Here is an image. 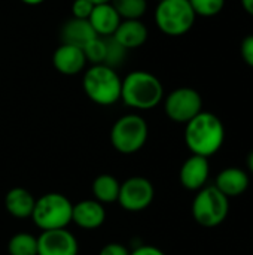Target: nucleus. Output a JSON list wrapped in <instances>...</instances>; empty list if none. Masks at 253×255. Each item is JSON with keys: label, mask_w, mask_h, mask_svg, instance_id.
I'll use <instances>...</instances> for the list:
<instances>
[{"label": "nucleus", "mask_w": 253, "mask_h": 255, "mask_svg": "<svg viewBox=\"0 0 253 255\" xmlns=\"http://www.w3.org/2000/svg\"><path fill=\"white\" fill-rule=\"evenodd\" d=\"M225 142V127L219 117L201 111L185 124V143L191 154L200 157L215 155Z\"/></svg>", "instance_id": "1"}, {"label": "nucleus", "mask_w": 253, "mask_h": 255, "mask_svg": "<svg viewBox=\"0 0 253 255\" xmlns=\"http://www.w3.org/2000/svg\"><path fill=\"white\" fill-rule=\"evenodd\" d=\"M121 100L136 111H151L164 100V87L151 72L134 70L122 79Z\"/></svg>", "instance_id": "2"}, {"label": "nucleus", "mask_w": 253, "mask_h": 255, "mask_svg": "<svg viewBox=\"0 0 253 255\" xmlns=\"http://www.w3.org/2000/svg\"><path fill=\"white\" fill-rule=\"evenodd\" d=\"M86 97L98 106H112L121 100L122 79L116 69L106 64H92L82 78Z\"/></svg>", "instance_id": "3"}, {"label": "nucleus", "mask_w": 253, "mask_h": 255, "mask_svg": "<svg viewBox=\"0 0 253 255\" xmlns=\"http://www.w3.org/2000/svg\"><path fill=\"white\" fill-rule=\"evenodd\" d=\"M73 203L61 193H46L36 199L31 214L33 224L40 232L67 229L72 223Z\"/></svg>", "instance_id": "4"}, {"label": "nucleus", "mask_w": 253, "mask_h": 255, "mask_svg": "<svg viewBox=\"0 0 253 255\" xmlns=\"http://www.w3.org/2000/svg\"><path fill=\"white\" fill-rule=\"evenodd\" d=\"M149 127L146 120L139 114L119 117L110 130V143L119 154H136L148 142Z\"/></svg>", "instance_id": "5"}, {"label": "nucleus", "mask_w": 253, "mask_h": 255, "mask_svg": "<svg viewBox=\"0 0 253 255\" xmlns=\"http://www.w3.org/2000/svg\"><path fill=\"white\" fill-rule=\"evenodd\" d=\"M192 218L206 229L221 226L230 214V199L215 185H206L197 191L191 206Z\"/></svg>", "instance_id": "6"}, {"label": "nucleus", "mask_w": 253, "mask_h": 255, "mask_svg": "<svg viewBox=\"0 0 253 255\" xmlns=\"http://www.w3.org/2000/svg\"><path fill=\"white\" fill-rule=\"evenodd\" d=\"M195 18L189 0H163L158 1L155 9L157 27L171 37L186 34L192 28Z\"/></svg>", "instance_id": "7"}, {"label": "nucleus", "mask_w": 253, "mask_h": 255, "mask_svg": "<svg viewBox=\"0 0 253 255\" xmlns=\"http://www.w3.org/2000/svg\"><path fill=\"white\" fill-rule=\"evenodd\" d=\"M201 111H203V99L200 93L191 87L176 88L164 99L166 115L177 124L189 123Z\"/></svg>", "instance_id": "8"}, {"label": "nucleus", "mask_w": 253, "mask_h": 255, "mask_svg": "<svg viewBox=\"0 0 253 255\" xmlns=\"http://www.w3.org/2000/svg\"><path fill=\"white\" fill-rule=\"evenodd\" d=\"M155 199L154 184L145 176H131L121 182L118 203L127 212L146 211Z\"/></svg>", "instance_id": "9"}, {"label": "nucleus", "mask_w": 253, "mask_h": 255, "mask_svg": "<svg viewBox=\"0 0 253 255\" xmlns=\"http://www.w3.org/2000/svg\"><path fill=\"white\" fill-rule=\"evenodd\" d=\"M79 244L67 229L42 232L37 236V255H78Z\"/></svg>", "instance_id": "10"}, {"label": "nucleus", "mask_w": 253, "mask_h": 255, "mask_svg": "<svg viewBox=\"0 0 253 255\" xmlns=\"http://www.w3.org/2000/svg\"><path fill=\"white\" fill-rule=\"evenodd\" d=\"M210 176V163L209 158L200 155L188 157L179 172V181L183 188L189 191H198L206 187Z\"/></svg>", "instance_id": "11"}, {"label": "nucleus", "mask_w": 253, "mask_h": 255, "mask_svg": "<svg viewBox=\"0 0 253 255\" xmlns=\"http://www.w3.org/2000/svg\"><path fill=\"white\" fill-rule=\"evenodd\" d=\"M106 208L94 199H85L73 205L72 223L82 230H97L106 221Z\"/></svg>", "instance_id": "12"}, {"label": "nucleus", "mask_w": 253, "mask_h": 255, "mask_svg": "<svg viewBox=\"0 0 253 255\" xmlns=\"http://www.w3.org/2000/svg\"><path fill=\"white\" fill-rule=\"evenodd\" d=\"M86 63L88 61L85 58L84 49L67 43H61L52 55V64L55 70L66 76H73L84 72Z\"/></svg>", "instance_id": "13"}, {"label": "nucleus", "mask_w": 253, "mask_h": 255, "mask_svg": "<svg viewBox=\"0 0 253 255\" xmlns=\"http://www.w3.org/2000/svg\"><path fill=\"white\" fill-rule=\"evenodd\" d=\"M249 184H251V179L246 170L240 167H227L218 173L213 185L222 194L231 199V197H239L243 193H246V190L249 188Z\"/></svg>", "instance_id": "14"}, {"label": "nucleus", "mask_w": 253, "mask_h": 255, "mask_svg": "<svg viewBox=\"0 0 253 255\" xmlns=\"http://www.w3.org/2000/svg\"><path fill=\"white\" fill-rule=\"evenodd\" d=\"M88 21L97 36L109 37V36H113V33L116 31L122 19L119 13L116 12V9L113 7V4L109 1V3L95 4Z\"/></svg>", "instance_id": "15"}, {"label": "nucleus", "mask_w": 253, "mask_h": 255, "mask_svg": "<svg viewBox=\"0 0 253 255\" xmlns=\"http://www.w3.org/2000/svg\"><path fill=\"white\" fill-rule=\"evenodd\" d=\"M148 36V27L145 25V22H142V19H122L112 37L127 51H130L145 45Z\"/></svg>", "instance_id": "16"}, {"label": "nucleus", "mask_w": 253, "mask_h": 255, "mask_svg": "<svg viewBox=\"0 0 253 255\" xmlns=\"http://www.w3.org/2000/svg\"><path fill=\"white\" fill-rule=\"evenodd\" d=\"M34 203V196L22 187H13L4 196V208L7 214L16 220L31 218Z\"/></svg>", "instance_id": "17"}, {"label": "nucleus", "mask_w": 253, "mask_h": 255, "mask_svg": "<svg viewBox=\"0 0 253 255\" xmlns=\"http://www.w3.org/2000/svg\"><path fill=\"white\" fill-rule=\"evenodd\" d=\"M61 42L73 46H79L84 49V46L92 40L97 34L92 30L91 24L88 19H78V18H70L64 22L61 27Z\"/></svg>", "instance_id": "18"}, {"label": "nucleus", "mask_w": 253, "mask_h": 255, "mask_svg": "<svg viewBox=\"0 0 253 255\" xmlns=\"http://www.w3.org/2000/svg\"><path fill=\"white\" fill-rule=\"evenodd\" d=\"M119 188H121V182L113 175L109 173L98 175L91 184L92 199L100 202L101 205L115 203L118 202Z\"/></svg>", "instance_id": "19"}, {"label": "nucleus", "mask_w": 253, "mask_h": 255, "mask_svg": "<svg viewBox=\"0 0 253 255\" xmlns=\"http://www.w3.org/2000/svg\"><path fill=\"white\" fill-rule=\"evenodd\" d=\"M9 255H37V238L27 232L13 235L7 242Z\"/></svg>", "instance_id": "20"}, {"label": "nucleus", "mask_w": 253, "mask_h": 255, "mask_svg": "<svg viewBox=\"0 0 253 255\" xmlns=\"http://www.w3.org/2000/svg\"><path fill=\"white\" fill-rule=\"evenodd\" d=\"M121 19H140L148 9V0H110Z\"/></svg>", "instance_id": "21"}, {"label": "nucleus", "mask_w": 253, "mask_h": 255, "mask_svg": "<svg viewBox=\"0 0 253 255\" xmlns=\"http://www.w3.org/2000/svg\"><path fill=\"white\" fill-rule=\"evenodd\" d=\"M127 52L128 51L121 43H118L112 36H109V37H106V55H104L103 64H106L112 69H116L121 64H124Z\"/></svg>", "instance_id": "22"}, {"label": "nucleus", "mask_w": 253, "mask_h": 255, "mask_svg": "<svg viewBox=\"0 0 253 255\" xmlns=\"http://www.w3.org/2000/svg\"><path fill=\"white\" fill-rule=\"evenodd\" d=\"M84 54L86 61L92 64H103L106 55V37L95 36L84 46Z\"/></svg>", "instance_id": "23"}, {"label": "nucleus", "mask_w": 253, "mask_h": 255, "mask_svg": "<svg viewBox=\"0 0 253 255\" xmlns=\"http://www.w3.org/2000/svg\"><path fill=\"white\" fill-rule=\"evenodd\" d=\"M195 15L210 18L216 16L218 13L222 12L225 6V0H189Z\"/></svg>", "instance_id": "24"}, {"label": "nucleus", "mask_w": 253, "mask_h": 255, "mask_svg": "<svg viewBox=\"0 0 253 255\" xmlns=\"http://www.w3.org/2000/svg\"><path fill=\"white\" fill-rule=\"evenodd\" d=\"M94 6L95 4L91 0H75L72 3V18L88 19Z\"/></svg>", "instance_id": "25"}, {"label": "nucleus", "mask_w": 253, "mask_h": 255, "mask_svg": "<svg viewBox=\"0 0 253 255\" xmlns=\"http://www.w3.org/2000/svg\"><path fill=\"white\" fill-rule=\"evenodd\" d=\"M240 55L243 61L253 69V34L246 36L240 45Z\"/></svg>", "instance_id": "26"}, {"label": "nucleus", "mask_w": 253, "mask_h": 255, "mask_svg": "<svg viewBox=\"0 0 253 255\" xmlns=\"http://www.w3.org/2000/svg\"><path fill=\"white\" fill-rule=\"evenodd\" d=\"M98 255H130V250L125 245H122V244L110 242V244H106L100 250V254Z\"/></svg>", "instance_id": "27"}, {"label": "nucleus", "mask_w": 253, "mask_h": 255, "mask_svg": "<svg viewBox=\"0 0 253 255\" xmlns=\"http://www.w3.org/2000/svg\"><path fill=\"white\" fill-rule=\"evenodd\" d=\"M130 255H166L164 251H161L160 248L154 247V245H140L136 247L133 251H130Z\"/></svg>", "instance_id": "28"}, {"label": "nucleus", "mask_w": 253, "mask_h": 255, "mask_svg": "<svg viewBox=\"0 0 253 255\" xmlns=\"http://www.w3.org/2000/svg\"><path fill=\"white\" fill-rule=\"evenodd\" d=\"M243 9L246 10V13H249L251 16H253V0H240Z\"/></svg>", "instance_id": "29"}, {"label": "nucleus", "mask_w": 253, "mask_h": 255, "mask_svg": "<svg viewBox=\"0 0 253 255\" xmlns=\"http://www.w3.org/2000/svg\"><path fill=\"white\" fill-rule=\"evenodd\" d=\"M24 4H28V6H37V4H42L45 0H21Z\"/></svg>", "instance_id": "30"}, {"label": "nucleus", "mask_w": 253, "mask_h": 255, "mask_svg": "<svg viewBox=\"0 0 253 255\" xmlns=\"http://www.w3.org/2000/svg\"><path fill=\"white\" fill-rule=\"evenodd\" d=\"M248 169H249V172L253 175V151L248 155Z\"/></svg>", "instance_id": "31"}, {"label": "nucleus", "mask_w": 253, "mask_h": 255, "mask_svg": "<svg viewBox=\"0 0 253 255\" xmlns=\"http://www.w3.org/2000/svg\"><path fill=\"white\" fill-rule=\"evenodd\" d=\"M94 4H100V3H109L110 0H91Z\"/></svg>", "instance_id": "32"}, {"label": "nucleus", "mask_w": 253, "mask_h": 255, "mask_svg": "<svg viewBox=\"0 0 253 255\" xmlns=\"http://www.w3.org/2000/svg\"><path fill=\"white\" fill-rule=\"evenodd\" d=\"M157 1H163V0H157Z\"/></svg>", "instance_id": "33"}]
</instances>
